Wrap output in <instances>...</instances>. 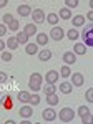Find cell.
<instances>
[{
	"instance_id": "26",
	"label": "cell",
	"mask_w": 93,
	"mask_h": 124,
	"mask_svg": "<svg viewBox=\"0 0 93 124\" xmlns=\"http://www.w3.org/2000/svg\"><path fill=\"white\" fill-rule=\"evenodd\" d=\"M7 28L12 30V31H19V28H20V22L13 18V20H12V22L9 23V25H7Z\"/></svg>"
},
{
	"instance_id": "40",
	"label": "cell",
	"mask_w": 93,
	"mask_h": 124,
	"mask_svg": "<svg viewBox=\"0 0 93 124\" xmlns=\"http://www.w3.org/2000/svg\"><path fill=\"white\" fill-rule=\"evenodd\" d=\"M86 18L90 20V22H92V20H93V12H92V10H90V12L86 13Z\"/></svg>"
},
{
	"instance_id": "13",
	"label": "cell",
	"mask_w": 93,
	"mask_h": 124,
	"mask_svg": "<svg viewBox=\"0 0 93 124\" xmlns=\"http://www.w3.org/2000/svg\"><path fill=\"white\" fill-rule=\"evenodd\" d=\"M37 55H38V60H40V61H48V60L52 58V51H50L48 48H43L42 51H38Z\"/></svg>"
},
{
	"instance_id": "8",
	"label": "cell",
	"mask_w": 93,
	"mask_h": 124,
	"mask_svg": "<svg viewBox=\"0 0 93 124\" xmlns=\"http://www.w3.org/2000/svg\"><path fill=\"white\" fill-rule=\"evenodd\" d=\"M19 114H20V117L28 119V117H32V116H33V108H32V106H20Z\"/></svg>"
},
{
	"instance_id": "34",
	"label": "cell",
	"mask_w": 93,
	"mask_h": 124,
	"mask_svg": "<svg viewBox=\"0 0 93 124\" xmlns=\"http://www.w3.org/2000/svg\"><path fill=\"white\" fill-rule=\"evenodd\" d=\"M82 123H83V124H92L93 123L92 113H90V114H86V116H82Z\"/></svg>"
},
{
	"instance_id": "29",
	"label": "cell",
	"mask_w": 93,
	"mask_h": 124,
	"mask_svg": "<svg viewBox=\"0 0 93 124\" xmlns=\"http://www.w3.org/2000/svg\"><path fill=\"white\" fill-rule=\"evenodd\" d=\"M43 93H45L46 96H48V94H53V93H56L55 85H45V86H43Z\"/></svg>"
},
{
	"instance_id": "19",
	"label": "cell",
	"mask_w": 93,
	"mask_h": 124,
	"mask_svg": "<svg viewBox=\"0 0 93 124\" xmlns=\"http://www.w3.org/2000/svg\"><path fill=\"white\" fill-rule=\"evenodd\" d=\"M5 46H9L10 50H17V48H19V41H17L15 37H9L7 41H5Z\"/></svg>"
},
{
	"instance_id": "18",
	"label": "cell",
	"mask_w": 93,
	"mask_h": 124,
	"mask_svg": "<svg viewBox=\"0 0 93 124\" xmlns=\"http://www.w3.org/2000/svg\"><path fill=\"white\" fill-rule=\"evenodd\" d=\"M73 53L75 55H86V46H85L83 43H75Z\"/></svg>"
},
{
	"instance_id": "6",
	"label": "cell",
	"mask_w": 93,
	"mask_h": 124,
	"mask_svg": "<svg viewBox=\"0 0 93 124\" xmlns=\"http://www.w3.org/2000/svg\"><path fill=\"white\" fill-rule=\"evenodd\" d=\"M30 15H32V18H33V23H43V22H45V12L42 8H35Z\"/></svg>"
},
{
	"instance_id": "35",
	"label": "cell",
	"mask_w": 93,
	"mask_h": 124,
	"mask_svg": "<svg viewBox=\"0 0 93 124\" xmlns=\"http://www.w3.org/2000/svg\"><path fill=\"white\" fill-rule=\"evenodd\" d=\"M12 20H13V17H12L10 13H5V15H3V25H9Z\"/></svg>"
},
{
	"instance_id": "39",
	"label": "cell",
	"mask_w": 93,
	"mask_h": 124,
	"mask_svg": "<svg viewBox=\"0 0 93 124\" xmlns=\"http://www.w3.org/2000/svg\"><path fill=\"white\" fill-rule=\"evenodd\" d=\"M7 5H9V0H0V8L7 7Z\"/></svg>"
},
{
	"instance_id": "20",
	"label": "cell",
	"mask_w": 93,
	"mask_h": 124,
	"mask_svg": "<svg viewBox=\"0 0 93 124\" xmlns=\"http://www.w3.org/2000/svg\"><path fill=\"white\" fill-rule=\"evenodd\" d=\"M48 35L46 33H37V45H42V46H45L46 43H48Z\"/></svg>"
},
{
	"instance_id": "25",
	"label": "cell",
	"mask_w": 93,
	"mask_h": 124,
	"mask_svg": "<svg viewBox=\"0 0 93 124\" xmlns=\"http://www.w3.org/2000/svg\"><path fill=\"white\" fill-rule=\"evenodd\" d=\"M15 38H17V41H19V45H27L28 43V37L23 33V31H19Z\"/></svg>"
},
{
	"instance_id": "32",
	"label": "cell",
	"mask_w": 93,
	"mask_h": 124,
	"mask_svg": "<svg viewBox=\"0 0 93 124\" xmlns=\"http://www.w3.org/2000/svg\"><path fill=\"white\" fill-rule=\"evenodd\" d=\"M66 8H76L78 7V0H65Z\"/></svg>"
},
{
	"instance_id": "42",
	"label": "cell",
	"mask_w": 93,
	"mask_h": 124,
	"mask_svg": "<svg viewBox=\"0 0 93 124\" xmlns=\"http://www.w3.org/2000/svg\"><path fill=\"white\" fill-rule=\"evenodd\" d=\"M3 124H17V123H15V121H12V119H9V121H5Z\"/></svg>"
},
{
	"instance_id": "28",
	"label": "cell",
	"mask_w": 93,
	"mask_h": 124,
	"mask_svg": "<svg viewBox=\"0 0 93 124\" xmlns=\"http://www.w3.org/2000/svg\"><path fill=\"white\" fill-rule=\"evenodd\" d=\"M62 78H68L70 75H72V70H70V66H62L60 68V73H58Z\"/></svg>"
},
{
	"instance_id": "41",
	"label": "cell",
	"mask_w": 93,
	"mask_h": 124,
	"mask_svg": "<svg viewBox=\"0 0 93 124\" xmlns=\"http://www.w3.org/2000/svg\"><path fill=\"white\" fill-rule=\"evenodd\" d=\"M3 50H5V41L0 40V51H3Z\"/></svg>"
},
{
	"instance_id": "1",
	"label": "cell",
	"mask_w": 93,
	"mask_h": 124,
	"mask_svg": "<svg viewBox=\"0 0 93 124\" xmlns=\"http://www.w3.org/2000/svg\"><path fill=\"white\" fill-rule=\"evenodd\" d=\"M42 81H43V78L40 73H32L30 75V79H28V88L33 91V93H37L42 89Z\"/></svg>"
},
{
	"instance_id": "30",
	"label": "cell",
	"mask_w": 93,
	"mask_h": 124,
	"mask_svg": "<svg viewBox=\"0 0 93 124\" xmlns=\"http://www.w3.org/2000/svg\"><path fill=\"white\" fill-rule=\"evenodd\" d=\"M38 103H40V96H38L37 93L30 96V101H28V104H30V106H37Z\"/></svg>"
},
{
	"instance_id": "33",
	"label": "cell",
	"mask_w": 93,
	"mask_h": 124,
	"mask_svg": "<svg viewBox=\"0 0 93 124\" xmlns=\"http://www.w3.org/2000/svg\"><path fill=\"white\" fill-rule=\"evenodd\" d=\"M85 98L88 103H93V88H88V91L85 93Z\"/></svg>"
},
{
	"instance_id": "11",
	"label": "cell",
	"mask_w": 93,
	"mask_h": 124,
	"mask_svg": "<svg viewBox=\"0 0 93 124\" xmlns=\"http://www.w3.org/2000/svg\"><path fill=\"white\" fill-rule=\"evenodd\" d=\"M70 76H72V86H82L85 83V78L82 73H73Z\"/></svg>"
},
{
	"instance_id": "5",
	"label": "cell",
	"mask_w": 93,
	"mask_h": 124,
	"mask_svg": "<svg viewBox=\"0 0 93 124\" xmlns=\"http://www.w3.org/2000/svg\"><path fill=\"white\" fill-rule=\"evenodd\" d=\"M45 79H46V85H56V81L60 79V75H58L56 70H50V71H46Z\"/></svg>"
},
{
	"instance_id": "17",
	"label": "cell",
	"mask_w": 93,
	"mask_h": 124,
	"mask_svg": "<svg viewBox=\"0 0 93 124\" xmlns=\"http://www.w3.org/2000/svg\"><path fill=\"white\" fill-rule=\"evenodd\" d=\"M58 15V18H63V20H70L72 18V12H70V8H60V12L56 13Z\"/></svg>"
},
{
	"instance_id": "21",
	"label": "cell",
	"mask_w": 93,
	"mask_h": 124,
	"mask_svg": "<svg viewBox=\"0 0 93 124\" xmlns=\"http://www.w3.org/2000/svg\"><path fill=\"white\" fill-rule=\"evenodd\" d=\"M30 96H32V94H30L28 91H20L17 98H19L20 103H23V104H28V101H30Z\"/></svg>"
},
{
	"instance_id": "37",
	"label": "cell",
	"mask_w": 93,
	"mask_h": 124,
	"mask_svg": "<svg viewBox=\"0 0 93 124\" xmlns=\"http://www.w3.org/2000/svg\"><path fill=\"white\" fill-rule=\"evenodd\" d=\"M7 33V25H3V23H0V37H3Z\"/></svg>"
},
{
	"instance_id": "44",
	"label": "cell",
	"mask_w": 93,
	"mask_h": 124,
	"mask_svg": "<svg viewBox=\"0 0 93 124\" xmlns=\"http://www.w3.org/2000/svg\"><path fill=\"white\" fill-rule=\"evenodd\" d=\"M35 124H42V123H35Z\"/></svg>"
},
{
	"instance_id": "2",
	"label": "cell",
	"mask_w": 93,
	"mask_h": 124,
	"mask_svg": "<svg viewBox=\"0 0 93 124\" xmlns=\"http://www.w3.org/2000/svg\"><path fill=\"white\" fill-rule=\"evenodd\" d=\"M56 117H60L62 123H70V121H73V117H75V111L72 108H62L60 113H56Z\"/></svg>"
},
{
	"instance_id": "38",
	"label": "cell",
	"mask_w": 93,
	"mask_h": 124,
	"mask_svg": "<svg viewBox=\"0 0 93 124\" xmlns=\"http://www.w3.org/2000/svg\"><path fill=\"white\" fill-rule=\"evenodd\" d=\"M5 81H7V73L0 71V83H5Z\"/></svg>"
},
{
	"instance_id": "7",
	"label": "cell",
	"mask_w": 93,
	"mask_h": 124,
	"mask_svg": "<svg viewBox=\"0 0 93 124\" xmlns=\"http://www.w3.org/2000/svg\"><path fill=\"white\" fill-rule=\"evenodd\" d=\"M42 117H43L45 121H55L56 119V111L53 108H46V109H43V113H42Z\"/></svg>"
},
{
	"instance_id": "9",
	"label": "cell",
	"mask_w": 93,
	"mask_h": 124,
	"mask_svg": "<svg viewBox=\"0 0 93 124\" xmlns=\"http://www.w3.org/2000/svg\"><path fill=\"white\" fill-rule=\"evenodd\" d=\"M17 13H19L20 17H28V15L32 13V7H30V5H27V3L19 5V7H17Z\"/></svg>"
},
{
	"instance_id": "36",
	"label": "cell",
	"mask_w": 93,
	"mask_h": 124,
	"mask_svg": "<svg viewBox=\"0 0 93 124\" xmlns=\"http://www.w3.org/2000/svg\"><path fill=\"white\" fill-rule=\"evenodd\" d=\"M2 60H3V61H12V53L3 51V53H2Z\"/></svg>"
},
{
	"instance_id": "24",
	"label": "cell",
	"mask_w": 93,
	"mask_h": 124,
	"mask_svg": "<svg viewBox=\"0 0 93 124\" xmlns=\"http://www.w3.org/2000/svg\"><path fill=\"white\" fill-rule=\"evenodd\" d=\"M65 35L68 37V40H78V37H80L78 30H76V28H73V27H72V28L68 30V31H66Z\"/></svg>"
},
{
	"instance_id": "27",
	"label": "cell",
	"mask_w": 93,
	"mask_h": 124,
	"mask_svg": "<svg viewBox=\"0 0 93 124\" xmlns=\"http://www.w3.org/2000/svg\"><path fill=\"white\" fill-rule=\"evenodd\" d=\"M2 103H3V108H5L7 111H10V109L13 108V103H12V98H10V96H5Z\"/></svg>"
},
{
	"instance_id": "43",
	"label": "cell",
	"mask_w": 93,
	"mask_h": 124,
	"mask_svg": "<svg viewBox=\"0 0 93 124\" xmlns=\"http://www.w3.org/2000/svg\"><path fill=\"white\" fill-rule=\"evenodd\" d=\"M20 124H32V123H30L28 119H23V121H22V123H20Z\"/></svg>"
},
{
	"instance_id": "22",
	"label": "cell",
	"mask_w": 93,
	"mask_h": 124,
	"mask_svg": "<svg viewBox=\"0 0 93 124\" xmlns=\"http://www.w3.org/2000/svg\"><path fill=\"white\" fill-rule=\"evenodd\" d=\"M45 20L53 27V25H58V20H60V18H58L56 13H48V15H45Z\"/></svg>"
},
{
	"instance_id": "31",
	"label": "cell",
	"mask_w": 93,
	"mask_h": 124,
	"mask_svg": "<svg viewBox=\"0 0 93 124\" xmlns=\"http://www.w3.org/2000/svg\"><path fill=\"white\" fill-rule=\"evenodd\" d=\"M78 114H80V116L90 114V108H88V106H80V108H78Z\"/></svg>"
},
{
	"instance_id": "4",
	"label": "cell",
	"mask_w": 93,
	"mask_h": 124,
	"mask_svg": "<svg viewBox=\"0 0 93 124\" xmlns=\"http://www.w3.org/2000/svg\"><path fill=\"white\" fill-rule=\"evenodd\" d=\"M63 37H65V30L58 25H53L50 30V38L55 40V41H60V40H63Z\"/></svg>"
},
{
	"instance_id": "14",
	"label": "cell",
	"mask_w": 93,
	"mask_h": 124,
	"mask_svg": "<svg viewBox=\"0 0 93 124\" xmlns=\"http://www.w3.org/2000/svg\"><path fill=\"white\" fill-rule=\"evenodd\" d=\"M72 91H73V86H72V83H68V81H63V83H60V93L70 94Z\"/></svg>"
},
{
	"instance_id": "12",
	"label": "cell",
	"mask_w": 93,
	"mask_h": 124,
	"mask_svg": "<svg viewBox=\"0 0 93 124\" xmlns=\"http://www.w3.org/2000/svg\"><path fill=\"white\" fill-rule=\"evenodd\" d=\"M23 33L27 35L28 38L33 37V35H37V27H35V23H27L25 28H23Z\"/></svg>"
},
{
	"instance_id": "10",
	"label": "cell",
	"mask_w": 93,
	"mask_h": 124,
	"mask_svg": "<svg viewBox=\"0 0 93 124\" xmlns=\"http://www.w3.org/2000/svg\"><path fill=\"white\" fill-rule=\"evenodd\" d=\"M62 58H63V61H65L66 65H75L76 63V55H75L73 51H65Z\"/></svg>"
},
{
	"instance_id": "3",
	"label": "cell",
	"mask_w": 93,
	"mask_h": 124,
	"mask_svg": "<svg viewBox=\"0 0 93 124\" xmlns=\"http://www.w3.org/2000/svg\"><path fill=\"white\" fill-rule=\"evenodd\" d=\"M83 45L88 48L93 46V23H88L83 28Z\"/></svg>"
},
{
	"instance_id": "23",
	"label": "cell",
	"mask_w": 93,
	"mask_h": 124,
	"mask_svg": "<svg viewBox=\"0 0 93 124\" xmlns=\"http://www.w3.org/2000/svg\"><path fill=\"white\" fill-rule=\"evenodd\" d=\"M72 23H73V28H76V27H83L85 25V17L83 15H76V17H73Z\"/></svg>"
},
{
	"instance_id": "15",
	"label": "cell",
	"mask_w": 93,
	"mask_h": 124,
	"mask_svg": "<svg viewBox=\"0 0 93 124\" xmlns=\"http://www.w3.org/2000/svg\"><path fill=\"white\" fill-rule=\"evenodd\" d=\"M58 103H60V98H58V94H56V93L46 96V104H48V106H56Z\"/></svg>"
},
{
	"instance_id": "16",
	"label": "cell",
	"mask_w": 93,
	"mask_h": 124,
	"mask_svg": "<svg viewBox=\"0 0 93 124\" xmlns=\"http://www.w3.org/2000/svg\"><path fill=\"white\" fill-rule=\"evenodd\" d=\"M25 51H27V55H37L38 53V45L37 43H27V45H25Z\"/></svg>"
}]
</instances>
